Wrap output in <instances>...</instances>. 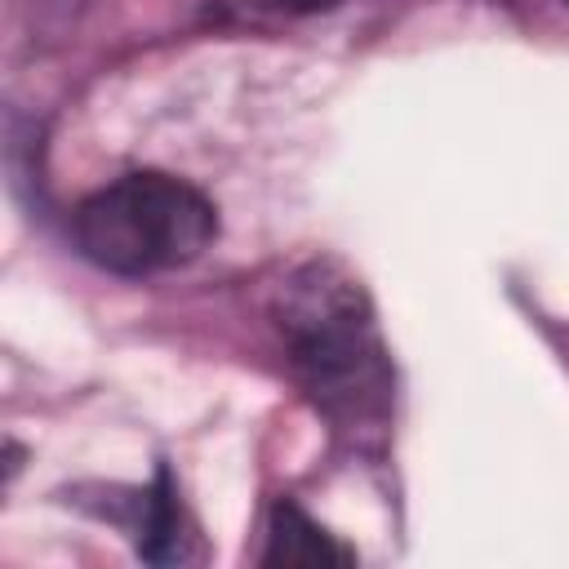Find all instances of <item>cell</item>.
Segmentation results:
<instances>
[{"label": "cell", "mask_w": 569, "mask_h": 569, "mask_svg": "<svg viewBox=\"0 0 569 569\" xmlns=\"http://www.w3.org/2000/svg\"><path fill=\"white\" fill-rule=\"evenodd\" d=\"M111 489H102L107 498ZM80 507L98 511V516H111L116 525H124V533L133 538V551L147 560V565H191L204 556L200 547V533L182 507V493H178V480L169 476V467L160 462L156 467V480L142 485V489H124V498H107V502H84L76 498Z\"/></svg>", "instance_id": "obj_3"}, {"label": "cell", "mask_w": 569, "mask_h": 569, "mask_svg": "<svg viewBox=\"0 0 569 569\" xmlns=\"http://www.w3.org/2000/svg\"><path fill=\"white\" fill-rule=\"evenodd\" d=\"M351 560L356 556L342 542H333L293 498H280L271 507L262 565H271V569H325V565H351Z\"/></svg>", "instance_id": "obj_4"}, {"label": "cell", "mask_w": 569, "mask_h": 569, "mask_svg": "<svg viewBox=\"0 0 569 569\" xmlns=\"http://www.w3.org/2000/svg\"><path fill=\"white\" fill-rule=\"evenodd\" d=\"M276 4L289 9V13H325V9H333L342 0H276Z\"/></svg>", "instance_id": "obj_5"}, {"label": "cell", "mask_w": 569, "mask_h": 569, "mask_svg": "<svg viewBox=\"0 0 569 569\" xmlns=\"http://www.w3.org/2000/svg\"><path fill=\"white\" fill-rule=\"evenodd\" d=\"M280 329L307 396L333 431L356 445L378 440L391 418V360L360 284L333 267L298 271L280 298Z\"/></svg>", "instance_id": "obj_1"}, {"label": "cell", "mask_w": 569, "mask_h": 569, "mask_svg": "<svg viewBox=\"0 0 569 569\" xmlns=\"http://www.w3.org/2000/svg\"><path fill=\"white\" fill-rule=\"evenodd\" d=\"M80 253L111 276H156L196 262L218 240L213 200L160 169H138L76 209Z\"/></svg>", "instance_id": "obj_2"}]
</instances>
